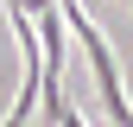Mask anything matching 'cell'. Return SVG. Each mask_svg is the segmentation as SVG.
<instances>
[{"instance_id": "obj_1", "label": "cell", "mask_w": 133, "mask_h": 127, "mask_svg": "<svg viewBox=\"0 0 133 127\" xmlns=\"http://www.w3.org/2000/svg\"><path fill=\"white\" fill-rule=\"evenodd\" d=\"M57 127H89V115H82V108H63V115H57Z\"/></svg>"}]
</instances>
